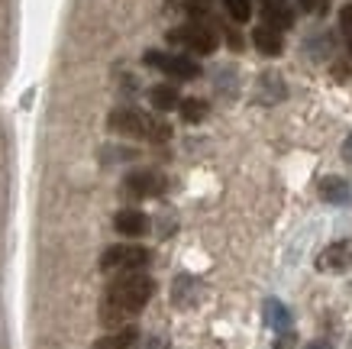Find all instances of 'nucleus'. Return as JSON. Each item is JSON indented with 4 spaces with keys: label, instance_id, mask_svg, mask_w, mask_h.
<instances>
[{
    "label": "nucleus",
    "instance_id": "f257e3e1",
    "mask_svg": "<svg viewBox=\"0 0 352 349\" xmlns=\"http://www.w3.org/2000/svg\"><path fill=\"white\" fill-rule=\"evenodd\" d=\"M155 295V282L142 272H120L107 288V295L100 301V324L104 327H123L126 320H133L142 307Z\"/></svg>",
    "mask_w": 352,
    "mask_h": 349
},
{
    "label": "nucleus",
    "instance_id": "f03ea898",
    "mask_svg": "<svg viewBox=\"0 0 352 349\" xmlns=\"http://www.w3.org/2000/svg\"><path fill=\"white\" fill-rule=\"evenodd\" d=\"M107 123L113 133H123V136H133V139H149V142H165V139H171V127L165 120H155V116L142 114V110H133V107L113 110Z\"/></svg>",
    "mask_w": 352,
    "mask_h": 349
},
{
    "label": "nucleus",
    "instance_id": "7ed1b4c3",
    "mask_svg": "<svg viewBox=\"0 0 352 349\" xmlns=\"http://www.w3.org/2000/svg\"><path fill=\"white\" fill-rule=\"evenodd\" d=\"M171 43L184 45L188 52H197V55H210L217 49V32L207 26L204 20H194V23H184L178 30L168 32Z\"/></svg>",
    "mask_w": 352,
    "mask_h": 349
},
{
    "label": "nucleus",
    "instance_id": "20e7f679",
    "mask_svg": "<svg viewBox=\"0 0 352 349\" xmlns=\"http://www.w3.org/2000/svg\"><path fill=\"white\" fill-rule=\"evenodd\" d=\"M149 265V249L142 246H110L100 255L104 272H142Z\"/></svg>",
    "mask_w": 352,
    "mask_h": 349
},
{
    "label": "nucleus",
    "instance_id": "39448f33",
    "mask_svg": "<svg viewBox=\"0 0 352 349\" xmlns=\"http://www.w3.org/2000/svg\"><path fill=\"white\" fill-rule=\"evenodd\" d=\"M146 65L171 74V78H178V81H194V78H201V65L194 62V59H184V55L155 52V49H152V52H146Z\"/></svg>",
    "mask_w": 352,
    "mask_h": 349
},
{
    "label": "nucleus",
    "instance_id": "423d86ee",
    "mask_svg": "<svg viewBox=\"0 0 352 349\" xmlns=\"http://www.w3.org/2000/svg\"><path fill=\"white\" fill-rule=\"evenodd\" d=\"M123 191L129 198H159L165 191V178L159 171H129L123 178Z\"/></svg>",
    "mask_w": 352,
    "mask_h": 349
},
{
    "label": "nucleus",
    "instance_id": "0eeeda50",
    "mask_svg": "<svg viewBox=\"0 0 352 349\" xmlns=\"http://www.w3.org/2000/svg\"><path fill=\"white\" fill-rule=\"evenodd\" d=\"M317 268L320 272H346V268H352V240H340V243L327 246L317 255Z\"/></svg>",
    "mask_w": 352,
    "mask_h": 349
},
{
    "label": "nucleus",
    "instance_id": "6e6552de",
    "mask_svg": "<svg viewBox=\"0 0 352 349\" xmlns=\"http://www.w3.org/2000/svg\"><path fill=\"white\" fill-rule=\"evenodd\" d=\"M262 20L272 30H291L294 10L288 7V0H262Z\"/></svg>",
    "mask_w": 352,
    "mask_h": 349
},
{
    "label": "nucleus",
    "instance_id": "1a4fd4ad",
    "mask_svg": "<svg viewBox=\"0 0 352 349\" xmlns=\"http://www.w3.org/2000/svg\"><path fill=\"white\" fill-rule=\"evenodd\" d=\"M113 226H117V233H123V236H146V233H149V217L142 211L126 207V211H120L117 217H113Z\"/></svg>",
    "mask_w": 352,
    "mask_h": 349
},
{
    "label": "nucleus",
    "instance_id": "9d476101",
    "mask_svg": "<svg viewBox=\"0 0 352 349\" xmlns=\"http://www.w3.org/2000/svg\"><path fill=\"white\" fill-rule=\"evenodd\" d=\"M136 343H139V330L123 324V327L110 330L107 337H100L91 349H136Z\"/></svg>",
    "mask_w": 352,
    "mask_h": 349
},
{
    "label": "nucleus",
    "instance_id": "9b49d317",
    "mask_svg": "<svg viewBox=\"0 0 352 349\" xmlns=\"http://www.w3.org/2000/svg\"><path fill=\"white\" fill-rule=\"evenodd\" d=\"M252 43H256V49L262 55H281V49H285V39H281V30H272V26H258L256 32H252Z\"/></svg>",
    "mask_w": 352,
    "mask_h": 349
},
{
    "label": "nucleus",
    "instance_id": "f8f14e48",
    "mask_svg": "<svg viewBox=\"0 0 352 349\" xmlns=\"http://www.w3.org/2000/svg\"><path fill=\"white\" fill-rule=\"evenodd\" d=\"M149 101L155 110H162V114H168V110H178V104H182V97H178V87L175 85H155L149 91Z\"/></svg>",
    "mask_w": 352,
    "mask_h": 349
},
{
    "label": "nucleus",
    "instance_id": "ddd939ff",
    "mask_svg": "<svg viewBox=\"0 0 352 349\" xmlns=\"http://www.w3.org/2000/svg\"><path fill=\"white\" fill-rule=\"evenodd\" d=\"M320 194L327 198L330 204H346L352 198V188L346 184L342 178H323L320 181Z\"/></svg>",
    "mask_w": 352,
    "mask_h": 349
},
{
    "label": "nucleus",
    "instance_id": "4468645a",
    "mask_svg": "<svg viewBox=\"0 0 352 349\" xmlns=\"http://www.w3.org/2000/svg\"><path fill=\"white\" fill-rule=\"evenodd\" d=\"M265 320L272 324V330H278V333H288V327H291L288 307L281 304V301H275V297L265 304Z\"/></svg>",
    "mask_w": 352,
    "mask_h": 349
},
{
    "label": "nucleus",
    "instance_id": "2eb2a0df",
    "mask_svg": "<svg viewBox=\"0 0 352 349\" xmlns=\"http://www.w3.org/2000/svg\"><path fill=\"white\" fill-rule=\"evenodd\" d=\"M178 110H182L184 123H201L210 107H207V101H201V97H188V101H182V104H178Z\"/></svg>",
    "mask_w": 352,
    "mask_h": 349
},
{
    "label": "nucleus",
    "instance_id": "dca6fc26",
    "mask_svg": "<svg viewBox=\"0 0 352 349\" xmlns=\"http://www.w3.org/2000/svg\"><path fill=\"white\" fill-rule=\"evenodd\" d=\"M223 3H226V13H230L236 23H245L252 17V0H223Z\"/></svg>",
    "mask_w": 352,
    "mask_h": 349
},
{
    "label": "nucleus",
    "instance_id": "f3484780",
    "mask_svg": "<svg viewBox=\"0 0 352 349\" xmlns=\"http://www.w3.org/2000/svg\"><path fill=\"white\" fill-rule=\"evenodd\" d=\"M340 30H342L346 45H349V52H352V3H346V7L340 10Z\"/></svg>",
    "mask_w": 352,
    "mask_h": 349
},
{
    "label": "nucleus",
    "instance_id": "a211bd4d",
    "mask_svg": "<svg viewBox=\"0 0 352 349\" xmlns=\"http://www.w3.org/2000/svg\"><path fill=\"white\" fill-rule=\"evenodd\" d=\"M298 3L314 17H327V10H330V0H298Z\"/></svg>",
    "mask_w": 352,
    "mask_h": 349
},
{
    "label": "nucleus",
    "instance_id": "6ab92c4d",
    "mask_svg": "<svg viewBox=\"0 0 352 349\" xmlns=\"http://www.w3.org/2000/svg\"><path fill=\"white\" fill-rule=\"evenodd\" d=\"M304 349H333V346L330 343H323V339H314V343H307Z\"/></svg>",
    "mask_w": 352,
    "mask_h": 349
},
{
    "label": "nucleus",
    "instance_id": "aec40b11",
    "mask_svg": "<svg viewBox=\"0 0 352 349\" xmlns=\"http://www.w3.org/2000/svg\"><path fill=\"white\" fill-rule=\"evenodd\" d=\"M342 156H346V162H352V136L346 139V146H342Z\"/></svg>",
    "mask_w": 352,
    "mask_h": 349
}]
</instances>
